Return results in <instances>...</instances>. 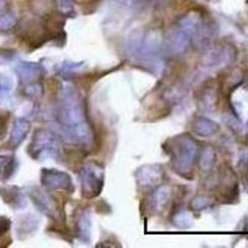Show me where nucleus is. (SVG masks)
<instances>
[{"mask_svg": "<svg viewBox=\"0 0 248 248\" xmlns=\"http://www.w3.org/2000/svg\"><path fill=\"white\" fill-rule=\"evenodd\" d=\"M26 124L28 123H25L24 121H17L15 123L14 129H13L12 133V141H10L14 147L19 145L20 141L23 140L24 137H25V133L28 132V125Z\"/></svg>", "mask_w": 248, "mask_h": 248, "instance_id": "obj_1", "label": "nucleus"}, {"mask_svg": "<svg viewBox=\"0 0 248 248\" xmlns=\"http://www.w3.org/2000/svg\"><path fill=\"white\" fill-rule=\"evenodd\" d=\"M15 24H16V20H15L14 15L10 13H6L0 16V30L1 31L10 30Z\"/></svg>", "mask_w": 248, "mask_h": 248, "instance_id": "obj_2", "label": "nucleus"}, {"mask_svg": "<svg viewBox=\"0 0 248 248\" xmlns=\"http://www.w3.org/2000/svg\"><path fill=\"white\" fill-rule=\"evenodd\" d=\"M9 227H10V221L8 218H4V217L0 218V236L5 233L9 230Z\"/></svg>", "mask_w": 248, "mask_h": 248, "instance_id": "obj_3", "label": "nucleus"}, {"mask_svg": "<svg viewBox=\"0 0 248 248\" xmlns=\"http://www.w3.org/2000/svg\"><path fill=\"white\" fill-rule=\"evenodd\" d=\"M10 160L9 158H6V156H0V171L4 169V168L8 167V161Z\"/></svg>", "mask_w": 248, "mask_h": 248, "instance_id": "obj_4", "label": "nucleus"}, {"mask_svg": "<svg viewBox=\"0 0 248 248\" xmlns=\"http://www.w3.org/2000/svg\"><path fill=\"white\" fill-rule=\"evenodd\" d=\"M3 136H4V123L3 121L0 119V138H1Z\"/></svg>", "mask_w": 248, "mask_h": 248, "instance_id": "obj_5", "label": "nucleus"}]
</instances>
